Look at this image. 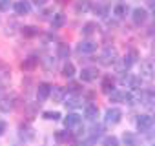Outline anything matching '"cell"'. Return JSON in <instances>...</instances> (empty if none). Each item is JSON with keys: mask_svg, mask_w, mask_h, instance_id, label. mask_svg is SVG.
Instances as JSON below:
<instances>
[{"mask_svg": "<svg viewBox=\"0 0 155 146\" xmlns=\"http://www.w3.org/2000/svg\"><path fill=\"white\" fill-rule=\"evenodd\" d=\"M55 64H57V60L53 57H44L42 58V66H44L46 71H53L55 69Z\"/></svg>", "mask_w": 155, "mask_h": 146, "instance_id": "obj_28", "label": "cell"}, {"mask_svg": "<svg viewBox=\"0 0 155 146\" xmlns=\"http://www.w3.org/2000/svg\"><path fill=\"white\" fill-rule=\"evenodd\" d=\"M97 29H99V28H97V24H95V22H88V24H84V26H82V35L90 37V35H93Z\"/></svg>", "mask_w": 155, "mask_h": 146, "instance_id": "obj_27", "label": "cell"}, {"mask_svg": "<svg viewBox=\"0 0 155 146\" xmlns=\"http://www.w3.org/2000/svg\"><path fill=\"white\" fill-rule=\"evenodd\" d=\"M140 77H146V79L153 77V66H151L150 60H146V62L140 64Z\"/></svg>", "mask_w": 155, "mask_h": 146, "instance_id": "obj_16", "label": "cell"}, {"mask_svg": "<svg viewBox=\"0 0 155 146\" xmlns=\"http://www.w3.org/2000/svg\"><path fill=\"white\" fill-rule=\"evenodd\" d=\"M73 75H75V66H73L71 62H66V64H64V68H62V77L71 79Z\"/></svg>", "mask_w": 155, "mask_h": 146, "instance_id": "obj_24", "label": "cell"}, {"mask_svg": "<svg viewBox=\"0 0 155 146\" xmlns=\"http://www.w3.org/2000/svg\"><path fill=\"white\" fill-rule=\"evenodd\" d=\"M135 141H137L135 135H131V133H124V142H128V144H135Z\"/></svg>", "mask_w": 155, "mask_h": 146, "instance_id": "obj_36", "label": "cell"}, {"mask_svg": "<svg viewBox=\"0 0 155 146\" xmlns=\"http://www.w3.org/2000/svg\"><path fill=\"white\" fill-rule=\"evenodd\" d=\"M68 91H71V93H79V91H81V84L71 82V84L68 86Z\"/></svg>", "mask_w": 155, "mask_h": 146, "instance_id": "obj_35", "label": "cell"}, {"mask_svg": "<svg viewBox=\"0 0 155 146\" xmlns=\"http://www.w3.org/2000/svg\"><path fill=\"white\" fill-rule=\"evenodd\" d=\"M117 60H119V51H117L113 46L104 48V51L101 53V62H102L104 66H111V64H115Z\"/></svg>", "mask_w": 155, "mask_h": 146, "instance_id": "obj_1", "label": "cell"}, {"mask_svg": "<svg viewBox=\"0 0 155 146\" xmlns=\"http://www.w3.org/2000/svg\"><path fill=\"white\" fill-rule=\"evenodd\" d=\"M151 126H153V117L151 115H139V119H137V130L140 133L150 131Z\"/></svg>", "mask_w": 155, "mask_h": 146, "instance_id": "obj_3", "label": "cell"}, {"mask_svg": "<svg viewBox=\"0 0 155 146\" xmlns=\"http://www.w3.org/2000/svg\"><path fill=\"white\" fill-rule=\"evenodd\" d=\"M137 60V51H130L124 58H120V66H119V71H124V69H128L133 62Z\"/></svg>", "mask_w": 155, "mask_h": 146, "instance_id": "obj_11", "label": "cell"}, {"mask_svg": "<svg viewBox=\"0 0 155 146\" xmlns=\"http://www.w3.org/2000/svg\"><path fill=\"white\" fill-rule=\"evenodd\" d=\"M140 82H142L140 77H133V79L130 81V88H131V90H139V88H140Z\"/></svg>", "mask_w": 155, "mask_h": 146, "instance_id": "obj_32", "label": "cell"}, {"mask_svg": "<svg viewBox=\"0 0 155 146\" xmlns=\"http://www.w3.org/2000/svg\"><path fill=\"white\" fill-rule=\"evenodd\" d=\"M51 24H53V29H60V28L66 24V15H64V13H57V15H53Z\"/></svg>", "mask_w": 155, "mask_h": 146, "instance_id": "obj_17", "label": "cell"}, {"mask_svg": "<svg viewBox=\"0 0 155 146\" xmlns=\"http://www.w3.org/2000/svg\"><path fill=\"white\" fill-rule=\"evenodd\" d=\"M4 131H6V122L0 121V135H4Z\"/></svg>", "mask_w": 155, "mask_h": 146, "instance_id": "obj_39", "label": "cell"}, {"mask_svg": "<svg viewBox=\"0 0 155 146\" xmlns=\"http://www.w3.org/2000/svg\"><path fill=\"white\" fill-rule=\"evenodd\" d=\"M49 91H51V84L40 82L38 88H37V99H38V102H44V101L49 97Z\"/></svg>", "mask_w": 155, "mask_h": 146, "instance_id": "obj_9", "label": "cell"}, {"mask_svg": "<svg viewBox=\"0 0 155 146\" xmlns=\"http://www.w3.org/2000/svg\"><path fill=\"white\" fill-rule=\"evenodd\" d=\"M55 141L57 142H68V141H73V135L69 131H64V130H58L55 133Z\"/></svg>", "mask_w": 155, "mask_h": 146, "instance_id": "obj_21", "label": "cell"}, {"mask_svg": "<svg viewBox=\"0 0 155 146\" xmlns=\"http://www.w3.org/2000/svg\"><path fill=\"white\" fill-rule=\"evenodd\" d=\"M84 117H86L88 121H95V119L99 117V108H97L95 104H88V106L84 108Z\"/></svg>", "mask_w": 155, "mask_h": 146, "instance_id": "obj_15", "label": "cell"}, {"mask_svg": "<svg viewBox=\"0 0 155 146\" xmlns=\"http://www.w3.org/2000/svg\"><path fill=\"white\" fill-rule=\"evenodd\" d=\"M40 31H38V28L37 26H24L22 28V35L26 37V38H33V37H37Z\"/></svg>", "mask_w": 155, "mask_h": 146, "instance_id": "obj_20", "label": "cell"}, {"mask_svg": "<svg viewBox=\"0 0 155 146\" xmlns=\"http://www.w3.org/2000/svg\"><path fill=\"white\" fill-rule=\"evenodd\" d=\"M77 51H79L81 55L93 53V51H97V42H93V40H82V42L77 44Z\"/></svg>", "mask_w": 155, "mask_h": 146, "instance_id": "obj_4", "label": "cell"}, {"mask_svg": "<svg viewBox=\"0 0 155 146\" xmlns=\"http://www.w3.org/2000/svg\"><path fill=\"white\" fill-rule=\"evenodd\" d=\"M60 2H68V0H60Z\"/></svg>", "mask_w": 155, "mask_h": 146, "instance_id": "obj_41", "label": "cell"}, {"mask_svg": "<svg viewBox=\"0 0 155 146\" xmlns=\"http://www.w3.org/2000/svg\"><path fill=\"white\" fill-rule=\"evenodd\" d=\"M49 95L53 97L55 102H64V99H66V88H62V86H51Z\"/></svg>", "mask_w": 155, "mask_h": 146, "instance_id": "obj_13", "label": "cell"}, {"mask_svg": "<svg viewBox=\"0 0 155 146\" xmlns=\"http://www.w3.org/2000/svg\"><path fill=\"white\" fill-rule=\"evenodd\" d=\"M37 66H38V57H35V55L26 57V58H24V62L20 64V68H22L24 71H33Z\"/></svg>", "mask_w": 155, "mask_h": 146, "instance_id": "obj_12", "label": "cell"}, {"mask_svg": "<svg viewBox=\"0 0 155 146\" xmlns=\"http://www.w3.org/2000/svg\"><path fill=\"white\" fill-rule=\"evenodd\" d=\"M66 106H68V108H79V106H82V102H81L79 97H69V99L66 101Z\"/></svg>", "mask_w": 155, "mask_h": 146, "instance_id": "obj_30", "label": "cell"}, {"mask_svg": "<svg viewBox=\"0 0 155 146\" xmlns=\"http://www.w3.org/2000/svg\"><path fill=\"white\" fill-rule=\"evenodd\" d=\"M15 101H17V97H15V95L2 97V99H0V111H4V113L11 111V110L15 108Z\"/></svg>", "mask_w": 155, "mask_h": 146, "instance_id": "obj_5", "label": "cell"}, {"mask_svg": "<svg viewBox=\"0 0 155 146\" xmlns=\"http://www.w3.org/2000/svg\"><path fill=\"white\" fill-rule=\"evenodd\" d=\"M81 124V115L77 113H68V117H64V126L69 130V128H77Z\"/></svg>", "mask_w": 155, "mask_h": 146, "instance_id": "obj_14", "label": "cell"}, {"mask_svg": "<svg viewBox=\"0 0 155 146\" xmlns=\"http://www.w3.org/2000/svg\"><path fill=\"white\" fill-rule=\"evenodd\" d=\"M131 18H133V22H135L137 26H142V24L148 20V11H146L144 8H137V9H133Z\"/></svg>", "mask_w": 155, "mask_h": 146, "instance_id": "obj_6", "label": "cell"}, {"mask_svg": "<svg viewBox=\"0 0 155 146\" xmlns=\"http://www.w3.org/2000/svg\"><path fill=\"white\" fill-rule=\"evenodd\" d=\"M57 57H58V58H68V57H69V46L64 44V42H60V44L57 46Z\"/></svg>", "mask_w": 155, "mask_h": 146, "instance_id": "obj_22", "label": "cell"}, {"mask_svg": "<svg viewBox=\"0 0 155 146\" xmlns=\"http://www.w3.org/2000/svg\"><path fill=\"white\" fill-rule=\"evenodd\" d=\"M11 8V0H0V11H8Z\"/></svg>", "mask_w": 155, "mask_h": 146, "instance_id": "obj_34", "label": "cell"}, {"mask_svg": "<svg viewBox=\"0 0 155 146\" xmlns=\"http://www.w3.org/2000/svg\"><path fill=\"white\" fill-rule=\"evenodd\" d=\"M110 95V101L111 102H126V93H122V91H117V90H113V91H110L108 93Z\"/></svg>", "mask_w": 155, "mask_h": 146, "instance_id": "obj_23", "label": "cell"}, {"mask_svg": "<svg viewBox=\"0 0 155 146\" xmlns=\"http://www.w3.org/2000/svg\"><path fill=\"white\" fill-rule=\"evenodd\" d=\"M20 137H22L24 141H31V139H33V130H31L29 126H22V128H20Z\"/></svg>", "mask_w": 155, "mask_h": 146, "instance_id": "obj_29", "label": "cell"}, {"mask_svg": "<svg viewBox=\"0 0 155 146\" xmlns=\"http://www.w3.org/2000/svg\"><path fill=\"white\" fill-rule=\"evenodd\" d=\"M97 77H99L97 68H82V71H81V81H84V82H91Z\"/></svg>", "mask_w": 155, "mask_h": 146, "instance_id": "obj_8", "label": "cell"}, {"mask_svg": "<svg viewBox=\"0 0 155 146\" xmlns=\"http://www.w3.org/2000/svg\"><path fill=\"white\" fill-rule=\"evenodd\" d=\"M11 77V69L4 64H0V82H8Z\"/></svg>", "mask_w": 155, "mask_h": 146, "instance_id": "obj_25", "label": "cell"}, {"mask_svg": "<svg viewBox=\"0 0 155 146\" xmlns=\"http://www.w3.org/2000/svg\"><path fill=\"white\" fill-rule=\"evenodd\" d=\"M33 4H35V6H46L48 0H33Z\"/></svg>", "mask_w": 155, "mask_h": 146, "instance_id": "obj_38", "label": "cell"}, {"mask_svg": "<svg viewBox=\"0 0 155 146\" xmlns=\"http://www.w3.org/2000/svg\"><path fill=\"white\" fill-rule=\"evenodd\" d=\"M120 119H122V111H120L119 108H108L106 113H104L106 124H111V126H113V124H119Z\"/></svg>", "mask_w": 155, "mask_h": 146, "instance_id": "obj_2", "label": "cell"}, {"mask_svg": "<svg viewBox=\"0 0 155 146\" xmlns=\"http://www.w3.org/2000/svg\"><path fill=\"white\" fill-rule=\"evenodd\" d=\"M91 11V0H77L75 2V13L77 15H86Z\"/></svg>", "mask_w": 155, "mask_h": 146, "instance_id": "obj_7", "label": "cell"}, {"mask_svg": "<svg viewBox=\"0 0 155 146\" xmlns=\"http://www.w3.org/2000/svg\"><path fill=\"white\" fill-rule=\"evenodd\" d=\"M102 131H104V130H102V126H95V128L91 130V141H95L97 137H101V135H102Z\"/></svg>", "mask_w": 155, "mask_h": 146, "instance_id": "obj_33", "label": "cell"}, {"mask_svg": "<svg viewBox=\"0 0 155 146\" xmlns=\"http://www.w3.org/2000/svg\"><path fill=\"white\" fill-rule=\"evenodd\" d=\"M101 90H102L104 93L113 91V90H115V82H113V79H111V77H104V79H102V84H101Z\"/></svg>", "mask_w": 155, "mask_h": 146, "instance_id": "obj_18", "label": "cell"}, {"mask_svg": "<svg viewBox=\"0 0 155 146\" xmlns=\"http://www.w3.org/2000/svg\"><path fill=\"white\" fill-rule=\"evenodd\" d=\"M13 9H15L17 15H29L31 13V6H29L28 0H18V2H15Z\"/></svg>", "mask_w": 155, "mask_h": 146, "instance_id": "obj_10", "label": "cell"}, {"mask_svg": "<svg viewBox=\"0 0 155 146\" xmlns=\"http://www.w3.org/2000/svg\"><path fill=\"white\" fill-rule=\"evenodd\" d=\"M0 93H2V86H0Z\"/></svg>", "mask_w": 155, "mask_h": 146, "instance_id": "obj_40", "label": "cell"}, {"mask_svg": "<svg viewBox=\"0 0 155 146\" xmlns=\"http://www.w3.org/2000/svg\"><path fill=\"white\" fill-rule=\"evenodd\" d=\"M44 119L46 121H58L60 119V113L58 111H44Z\"/></svg>", "mask_w": 155, "mask_h": 146, "instance_id": "obj_31", "label": "cell"}, {"mask_svg": "<svg viewBox=\"0 0 155 146\" xmlns=\"http://www.w3.org/2000/svg\"><path fill=\"white\" fill-rule=\"evenodd\" d=\"M126 13H128V8H126L124 4H117V6L113 8V15H115L117 18H124Z\"/></svg>", "mask_w": 155, "mask_h": 146, "instance_id": "obj_26", "label": "cell"}, {"mask_svg": "<svg viewBox=\"0 0 155 146\" xmlns=\"http://www.w3.org/2000/svg\"><path fill=\"white\" fill-rule=\"evenodd\" d=\"M117 142H119V141H117L115 137H106V139H104V144H117Z\"/></svg>", "mask_w": 155, "mask_h": 146, "instance_id": "obj_37", "label": "cell"}, {"mask_svg": "<svg viewBox=\"0 0 155 146\" xmlns=\"http://www.w3.org/2000/svg\"><path fill=\"white\" fill-rule=\"evenodd\" d=\"M91 8H93V6H91ZM93 11H95L97 17H102V18H104V17L108 15V4H106V2H97V6L93 8Z\"/></svg>", "mask_w": 155, "mask_h": 146, "instance_id": "obj_19", "label": "cell"}]
</instances>
